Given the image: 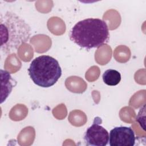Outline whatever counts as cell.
<instances>
[{
	"label": "cell",
	"mask_w": 146,
	"mask_h": 146,
	"mask_svg": "<svg viewBox=\"0 0 146 146\" xmlns=\"http://www.w3.org/2000/svg\"><path fill=\"white\" fill-rule=\"evenodd\" d=\"M1 50L9 55L29 41L31 34L29 25L15 13L7 11L0 16Z\"/></svg>",
	"instance_id": "obj_1"
},
{
	"label": "cell",
	"mask_w": 146,
	"mask_h": 146,
	"mask_svg": "<svg viewBox=\"0 0 146 146\" xmlns=\"http://www.w3.org/2000/svg\"><path fill=\"white\" fill-rule=\"evenodd\" d=\"M70 38L78 46L87 50L98 48L108 42V27L102 19L87 18L74 25L70 31Z\"/></svg>",
	"instance_id": "obj_2"
},
{
	"label": "cell",
	"mask_w": 146,
	"mask_h": 146,
	"mask_svg": "<svg viewBox=\"0 0 146 146\" xmlns=\"http://www.w3.org/2000/svg\"><path fill=\"white\" fill-rule=\"evenodd\" d=\"M27 71L33 82L43 88L54 85L62 75V69L58 61L46 55L33 59Z\"/></svg>",
	"instance_id": "obj_3"
},
{
	"label": "cell",
	"mask_w": 146,
	"mask_h": 146,
	"mask_svg": "<svg viewBox=\"0 0 146 146\" xmlns=\"http://www.w3.org/2000/svg\"><path fill=\"white\" fill-rule=\"evenodd\" d=\"M101 121L100 117H95L92 124L87 129L84 136L87 145L105 146L108 143L109 133L100 125Z\"/></svg>",
	"instance_id": "obj_4"
},
{
	"label": "cell",
	"mask_w": 146,
	"mask_h": 146,
	"mask_svg": "<svg viewBox=\"0 0 146 146\" xmlns=\"http://www.w3.org/2000/svg\"><path fill=\"white\" fill-rule=\"evenodd\" d=\"M136 137L133 130L128 127H116L110 131L109 145L110 146H133Z\"/></svg>",
	"instance_id": "obj_5"
},
{
	"label": "cell",
	"mask_w": 146,
	"mask_h": 146,
	"mask_svg": "<svg viewBox=\"0 0 146 146\" xmlns=\"http://www.w3.org/2000/svg\"><path fill=\"white\" fill-rule=\"evenodd\" d=\"M1 101L2 104L10 94L13 87L17 84V81L13 79L10 74L6 71L1 70Z\"/></svg>",
	"instance_id": "obj_6"
},
{
	"label": "cell",
	"mask_w": 146,
	"mask_h": 146,
	"mask_svg": "<svg viewBox=\"0 0 146 146\" xmlns=\"http://www.w3.org/2000/svg\"><path fill=\"white\" fill-rule=\"evenodd\" d=\"M104 83L108 86H114L118 84L121 80L120 73L116 70L108 69L102 75Z\"/></svg>",
	"instance_id": "obj_7"
}]
</instances>
